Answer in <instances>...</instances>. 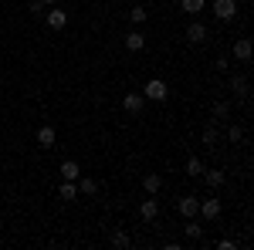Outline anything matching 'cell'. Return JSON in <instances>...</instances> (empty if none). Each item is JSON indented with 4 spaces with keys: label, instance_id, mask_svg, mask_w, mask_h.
<instances>
[{
    "label": "cell",
    "instance_id": "cell-1",
    "mask_svg": "<svg viewBox=\"0 0 254 250\" xmlns=\"http://www.w3.org/2000/svg\"><path fill=\"white\" fill-rule=\"evenodd\" d=\"M214 17L217 20H234L237 17V0H214Z\"/></svg>",
    "mask_w": 254,
    "mask_h": 250
},
{
    "label": "cell",
    "instance_id": "cell-2",
    "mask_svg": "<svg viewBox=\"0 0 254 250\" xmlns=\"http://www.w3.org/2000/svg\"><path fill=\"white\" fill-rule=\"evenodd\" d=\"M142 95L153 98V101H163V98L170 95V92H166V81H159V78H149V81H146V88H142Z\"/></svg>",
    "mask_w": 254,
    "mask_h": 250
},
{
    "label": "cell",
    "instance_id": "cell-3",
    "mask_svg": "<svg viewBox=\"0 0 254 250\" xmlns=\"http://www.w3.org/2000/svg\"><path fill=\"white\" fill-rule=\"evenodd\" d=\"M44 20H48V27H51V31H61V27L68 24V14L58 10V7H48V10H44Z\"/></svg>",
    "mask_w": 254,
    "mask_h": 250
},
{
    "label": "cell",
    "instance_id": "cell-4",
    "mask_svg": "<svg viewBox=\"0 0 254 250\" xmlns=\"http://www.w3.org/2000/svg\"><path fill=\"white\" fill-rule=\"evenodd\" d=\"M122 108H126L129 115H139V112H142V95H136V92H126V98H122Z\"/></svg>",
    "mask_w": 254,
    "mask_h": 250
},
{
    "label": "cell",
    "instance_id": "cell-5",
    "mask_svg": "<svg viewBox=\"0 0 254 250\" xmlns=\"http://www.w3.org/2000/svg\"><path fill=\"white\" fill-rule=\"evenodd\" d=\"M180 213H183L187 220H193L196 213H200V200H196V196H183V200H180Z\"/></svg>",
    "mask_w": 254,
    "mask_h": 250
},
{
    "label": "cell",
    "instance_id": "cell-6",
    "mask_svg": "<svg viewBox=\"0 0 254 250\" xmlns=\"http://www.w3.org/2000/svg\"><path fill=\"white\" fill-rule=\"evenodd\" d=\"M183 34H187V41H190V44H200V41H207V27H203L200 20H193Z\"/></svg>",
    "mask_w": 254,
    "mask_h": 250
},
{
    "label": "cell",
    "instance_id": "cell-7",
    "mask_svg": "<svg viewBox=\"0 0 254 250\" xmlns=\"http://www.w3.org/2000/svg\"><path fill=\"white\" fill-rule=\"evenodd\" d=\"M142 190L149 193V196H156V193L163 190V176H159V173H146V176H142Z\"/></svg>",
    "mask_w": 254,
    "mask_h": 250
},
{
    "label": "cell",
    "instance_id": "cell-8",
    "mask_svg": "<svg viewBox=\"0 0 254 250\" xmlns=\"http://www.w3.org/2000/svg\"><path fill=\"white\" fill-rule=\"evenodd\" d=\"M146 48V34L142 31H129L126 34V51H142Z\"/></svg>",
    "mask_w": 254,
    "mask_h": 250
},
{
    "label": "cell",
    "instance_id": "cell-9",
    "mask_svg": "<svg viewBox=\"0 0 254 250\" xmlns=\"http://www.w3.org/2000/svg\"><path fill=\"white\" fill-rule=\"evenodd\" d=\"M61 176H64V183H75V179L81 176L78 162H75V159H64V162H61Z\"/></svg>",
    "mask_w": 254,
    "mask_h": 250
},
{
    "label": "cell",
    "instance_id": "cell-10",
    "mask_svg": "<svg viewBox=\"0 0 254 250\" xmlns=\"http://www.w3.org/2000/svg\"><path fill=\"white\" fill-rule=\"evenodd\" d=\"M139 213H142V220H156V216H159V203H156V196L142 200V206H139Z\"/></svg>",
    "mask_w": 254,
    "mask_h": 250
},
{
    "label": "cell",
    "instance_id": "cell-11",
    "mask_svg": "<svg viewBox=\"0 0 254 250\" xmlns=\"http://www.w3.org/2000/svg\"><path fill=\"white\" fill-rule=\"evenodd\" d=\"M220 210H224V206H220V200H203V203H200V213H203L207 220H217Z\"/></svg>",
    "mask_w": 254,
    "mask_h": 250
},
{
    "label": "cell",
    "instance_id": "cell-12",
    "mask_svg": "<svg viewBox=\"0 0 254 250\" xmlns=\"http://www.w3.org/2000/svg\"><path fill=\"white\" fill-rule=\"evenodd\" d=\"M55 139H58V135H55V129H51V125H41V129H38V146L51 149V146H55Z\"/></svg>",
    "mask_w": 254,
    "mask_h": 250
},
{
    "label": "cell",
    "instance_id": "cell-13",
    "mask_svg": "<svg viewBox=\"0 0 254 250\" xmlns=\"http://www.w3.org/2000/svg\"><path fill=\"white\" fill-rule=\"evenodd\" d=\"M234 58L237 61H251V41H248V38L234 41Z\"/></svg>",
    "mask_w": 254,
    "mask_h": 250
},
{
    "label": "cell",
    "instance_id": "cell-14",
    "mask_svg": "<svg viewBox=\"0 0 254 250\" xmlns=\"http://www.w3.org/2000/svg\"><path fill=\"white\" fill-rule=\"evenodd\" d=\"M200 176L207 179V186H210V190H220V186H224V179H227L220 169H207V173H200Z\"/></svg>",
    "mask_w": 254,
    "mask_h": 250
},
{
    "label": "cell",
    "instance_id": "cell-15",
    "mask_svg": "<svg viewBox=\"0 0 254 250\" xmlns=\"http://www.w3.org/2000/svg\"><path fill=\"white\" fill-rule=\"evenodd\" d=\"M231 92H234L237 98H248V78H231Z\"/></svg>",
    "mask_w": 254,
    "mask_h": 250
},
{
    "label": "cell",
    "instance_id": "cell-16",
    "mask_svg": "<svg viewBox=\"0 0 254 250\" xmlns=\"http://www.w3.org/2000/svg\"><path fill=\"white\" fill-rule=\"evenodd\" d=\"M183 173H187V176H193V179H196V176L203 173V162H200L196 155H190V159H187V166H183Z\"/></svg>",
    "mask_w": 254,
    "mask_h": 250
},
{
    "label": "cell",
    "instance_id": "cell-17",
    "mask_svg": "<svg viewBox=\"0 0 254 250\" xmlns=\"http://www.w3.org/2000/svg\"><path fill=\"white\" fill-rule=\"evenodd\" d=\"M58 196H61V200H68V203L78 200V183H64V186L58 190Z\"/></svg>",
    "mask_w": 254,
    "mask_h": 250
},
{
    "label": "cell",
    "instance_id": "cell-18",
    "mask_svg": "<svg viewBox=\"0 0 254 250\" xmlns=\"http://www.w3.org/2000/svg\"><path fill=\"white\" fill-rule=\"evenodd\" d=\"M203 3H207V0H180V7H183L187 14H200V10H203Z\"/></svg>",
    "mask_w": 254,
    "mask_h": 250
},
{
    "label": "cell",
    "instance_id": "cell-19",
    "mask_svg": "<svg viewBox=\"0 0 254 250\" xmlns=\"http://www.w3.org/2000/svg\"><path fill=\"white\" fill-rule=\"evenodd\" d=\"M75 183H78V193H88V196H92V193H98V183H95V179H81V176H78Z\"/></svg>",
    "mask_w": 254,
    "mask_h": 250
},
{
    "label": "cell",
    "instance_id": "cell-20",
    "mask_svg": "<svg viewBox=\"0 0 254 250\" xmlns=\"http://www.w3.org/2000/svg\"><path fill=\"white\" fill-rule=\"evenodd\" d=\"M112 247H129V233L116 230V233H112Z\"/></svg>",
    "mask_w": 254,
    "mask_h": 250
},
{
    "label": "cell",
    "instance_id": "cell-21",
    "mask_svg": "<svg viewBox=\"0 0 254 250\" xmlns=\"http://www.w3.org/2000/svg\"><path fill=\"white\" fill-rule=\"evenodd\" d=\"M146 17H149V14H146V7H132V10H129V20H132V24H142Z\"/></svg>",
    "mask_w": 254,
    "mask_h": 250
},
{
    "label": "cell",
    "instance_id": "cell-22",
    "mask_svg": "<svg viewBox=\"0 0 254 250\" xmlns=\"http://www.w3.org/2000/svg\"><path fill=\"white\" fill-rule=\"evenodd\" d=\"M203 146H217V125H207L203 129Z\"/></svg>",
    "mask_w": 254,
    "mask_h": 250
},
{
    "label": "cell",
    "instance_id": "cell-23",
    "mask_svg": "<svg viewBox=\"0 0 254 250\" xmlns=\"http://www.w3.org/2000/svg\"><path fill=\"white\" fill-rule=\"evenodd\" d=\"M227 139H231V142H241V139H244V129H241V125H231V129H227Z\"/></svg>",
    "mask_w": 254,
    "mask_h": 250
},
{
    "label": "cell",
    "instance_id": "cell-24",
    "mask_svg": "<svg viewBox=\"0 0 254 250\" xmlns=\"http://www.w3.org/2000/svg\"><path fill=\"white\" fill-rule=\"evenodd\" d=\"M200 233H203V227H200V223H193V220H187V237H200Z\"/></svg>",
    "mask_w": 254,
    "mask_h": 250
},
{
    "label": "cell",
    "instance_id": "cell-25",
    "mask_svg": "<svg viewBox=\"0 0 254 250\" xmlns=\"http://www.w3.org/2000/svg\"><path fill=\"white\" fill-rule=\"evenodd\" d=\"M227 112H231V108H227V101H217V105H214V115L217 118H227Z\"/></svg>",
    "mask_w": 254,
    "mask_h": 250
},
{
    "label": "cell",
    "instance_id": "cell-26",
    "mask_svg": "<svg viewBox=\"0 0 254 250\" xmlns=\"http://www.w3.org/2000/svg\"><path fill=\"white\" fill-rule=\"evenodd\" d=\"M44 10H48V7H44L41 0H34V3H31V14H38V17H44Z\"/></svg>",
    "mask_w": 254,
    "mask_h": 250
},
{
    "label": "cell",
    "instance_id": "cell-27",
    "mask_svg": "<svg viewBox=\"0 0 254 250\" xmlns=\"http://www.w3.org/2000/svg\"><path fill=\"white\" fill-rule=\"evenodd\" d=\"M41 3H44V7H55V0H41Z\"/></svg>",
    "mask_w": 254,
    "mask_h": 250
}]
</instances>
